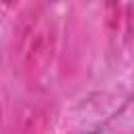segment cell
Instances as JSON below:
<instances>
[{"label": "cell", "instance_id": "cell-1", "mask_svg": "<svg viewBox=\"0 0 134 134\" xmlns=\"http://www.w3.org/2000/svg\"><path fill=\"white\" fill-rule=\"evenodd\" d=\"M88 134H92V132H88Z\"/></svg>", "mask_w": 134, "mask_h": 134}]
</instances>
